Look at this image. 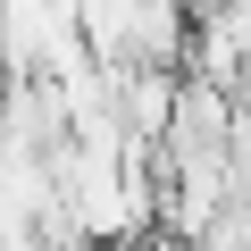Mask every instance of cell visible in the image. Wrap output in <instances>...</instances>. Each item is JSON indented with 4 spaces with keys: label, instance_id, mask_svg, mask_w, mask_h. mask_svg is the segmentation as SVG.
I'll return each instance as SVG.
<instances>
[{
    "label": "cell",
    "instance_id": "6da1fadb",
    "mask_svg": "<svg viewBox=\"0 0 251 251\" xmlns=\"http://www.w3.org/2000/svg\"><path fill=\"white\" fill-rule=\"evenodd\" d=\"M234 201H251V109H234Z\"/></svg>",
    "mask_w": 251,
    "mask_h": 251
}]
</instances>
